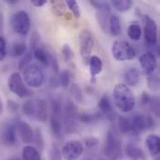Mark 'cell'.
Returning a JSON list of instances; mask_svg holds the SVG:
<instances>
[{
  "instance_id": "obj_1",
  "label": "cell",
  "mask_w": 160,
  "mask_h": 160,
  "mask_svg": "<svg viewBox=\"0 0 160 160\" xmlns=\"http://www.w3.org/2000/svg\"><path fill=\"white\" fill-rule=\"evenodd\" d=\"M113 100L115 106L123 112H129L135 107V97L129 86L125 83L117 84L113 89Z\"/></svg>"
},
{
  "instance_id": "obj_2",
  "label": "cell",
  "mask_w": 160,
  "mask_h": 160,
  "mask_svg": "<svg viewBox=\"0 0 160 160\" xmlns=\"http://www.w3.org/2000/svg\"><path fill=\"white\" fill-rule=\"evenodd\" d=\"M22 77L23 82L28 86L33 88H38L42 86L46 80L43 69L36 64H30L27 66L22 71Z\"/></svg>"
},
{
  "instance_id": "obj_3",
  "label": "cell",
  "mask_w": 160,
  "mask_h": 160,
  "mask_svg": "<svg viewBox=\"0 0 160 160\" xmlns=\"http://www.w3.org/2000/svg\"><path fill=\"white\" fill-rule=\"evenodd\" d=\"M104 154L111 160L117 159L122 154V142L114 128L110 129L107 133Z\"/></svg>"
},
{
  "instance_id": "obj_4",
  "label": "cell",
  "mask_w": 160,
  "mask_h": 160,
  "mask_svg": "<svg viewBox=\"0 0 160 160\" xmlns=\"http://www.w3.org/2000/svg\"><path fill=\"white\" fill-rule=\"evenodd\" d=\"M62 103L59 98H52L51 101V116L50 124L52 134L56 138H60L62 135Z\"/></svg>"
},
{
  "instance_id": "obj_5",
  "label": "cell",
  "mask_w": 160,
  "mask_h": 160,
  "mask_svg": "<svg viewBox=\"0 0 160 160\" xmlns=\"http://www.w3.org/2000/svg\"><path fill=\"white\" fill-rule=\"evenodd\" d=\"M112 56L118 61L132 60L136 56V52L132 45L126 40L117 39L112 45Z\"/></svg>"
},
{
  "instance_id": "obj_6",
  "label": "cell",
  "mask_w": 160,
  "mask_h": 160,
  "mask_svg": "<svg viewBox=\"0 0 160 160\" xmlns=\"http://www.w3.org/2000/svg\"><path fill=\"white\" fill-rule=\"evenodd\" d=\"M64 129L66 134H71L76 131L78 111L71 100H68L64 108Z\"/></svg>"
},
{
  "instance_id": "obj_7",
  "label": "cell",
  "mask_w": 160,
  "mask_h": 160,
  "mask_svg": "<svg viewBox=\"0 0 160 160\" xmlns=\"http://www.w3.org/2000/svg\"><path fill=\"white\" fill-rule=\"evenodd\" d=\"M90 3L97 8L96 17H97L98 24L100 25L101 29L105 33H107L108 27H109V20L111 16L110 5L105 1H96V0L91 1Z\"/></svg>"
},
{
  "instance_id": "obj_8",
  "label": "cell",
  "mask_w": 160,
  "mask_h": 160,
  "mask_svg": "<svg viewBox=\"0 0 160 160\" xmlns=\"http://www.w3.org/2000/svg\"><path fill=\"white\" fill-rule=\"evenodd\" d=\"M8 84L9 90L20 98H28L32 95L31 91L28 89L22 76L18 72H14L9 76Z\"/></svg>"
},
{
  "instance_id": "obj_9",
  "label": "cell",
  "mask_w": 160,
  "mask_h": 160,
  "mask_svg": "<svg viewBox=\"0 0 160 160\" xmlns=\"http://www.w3.org/2000/svg\"><path fill=\"white\" fill-rule=\"evenodd\" d=\"M13 30L22 36H25L31 28V21L27 12L20 10L16 12L11 20Z\"/></svg>"
},
{
  "instance_id": "obj_10",
  "label": "cell",
  "mask_w": 160,
  "mask_h": 160,
  "mask_svg": "<svg viewBox=\"0 0 160 160\" xmlns=\"http://www.w3.org/2000/svg\"><path fill=\"white\" fill-rule=\"evenodd\" d=\"M79 41H80V52L82 60L83 62L88 63L94 46V37L91 31L88 29H82L80 33Z\"/></svg>"
},
{
  "instance_id": "obj_11",
  "label": "cell",
  "mask_w": 160,
  "mask_h": 160,
  "mask_svg": "<svg viewBox=\"0 0 160 160\" xmlns=\"http://www.w3.org/2000/svg\"><path fill=\"white\" fill-rule=\"evenodd\" d=\"M65 160H78L83 153V145L80 141L68 142L61 150Z\"/></svg>"
},
{
  "instance_id": "obj_12",
  "label": "cell",
  "mask_w": 160,
  "mask_h": 160,
  "mask_svg": "<svg viewBox=\"0 0 160 160\" xmlns=\"http://www.w3.org/2000/svg\"><path fill=\"white\" fill-rule=\"evenodd\" d=\"M142 22H143L144 38L149 45L155 46L158 42V25L155 20L148 15L142 16Z\"/></svg>"
},
{
  "instance_id": "obj_13",
  "label": "cell",
  "mask_w": 160,
  "mask_h": 160,
  "mask_svg": "<svg viewBox=\"0 0 160 160\" xmlns=\"http://www.w3.org/2000/svg\"><path fill=\"white\" fill-rule=\"evenodd\" d=\"M140 65L146 75H150L153 72L156 71V68L158 67V60L154 52H144L140 57Z\"/></svg>"
},
{
  "instance_id": "obj_14",
  "label": "cell",
  "mask_w": 160,
  "mask_h": 160,
  "mask_svg": "<svg viewBox=\"0 0 160 160\" xmlns=\"http://www.w3.org/2000/svg\"><path fill=\"white\" fill-rule=\"evenodd\" d=\"M16 128L19 131L20 137L24 143H31L34 141V131L29 124L21 121L17 124Z\"/></svg>"
},
{
  "instance_id": "obj_15",
  "label": "cell",
  "mask_w": 160,
  "mask_h": 160,
  "mask_svg": "<svg viewBox=\"0 0 160 160\" xmlns=\"http://www.w3.org/2000/svg\"><path fill=\"white\" fill-rule=\"evenodd\" d=\"M89 67H90V75H91V83H96V77L98 75L103 68L102 60L97 56L93 55L89 59Z\"/></svg>"
},
{
  "instance_id": "obj_16",
  "label": "cell",
  "mask_w": 160,
  "mask_h": 160,
  "mask_svg": "<svg viewBox=\"0 0 160 160\" xmlns=\"http://www.w3.org/2000/svg\"><path fill=\"white\" fill-rule=\"evenodd\" d=\"M125 152L126 155L131 160H143L146 158L143 150L138 145H135L134 143L127 144Z\"/></svg>"
},
{
  "instance_id": "obj_17",
  "label": "cell",
  "mask_w": 160,
  "mask_h": 160,
  "mask_svg": "<svg viewBox=\"0 0 160 160\" xmlns=\"http://www.w3.org/2000/svg\"><path fill=\"white\" fill-rule=\"evenodd\" d=\"M35 105H36L35 118H37L39 122L45 123L48 119V106L46 101L43 99H37L35 100Z\"/></svg>"
},
{
  "instance_id": "obj_18",
  "label": "cell",
  "mask_w": 160,
  "mask_h": 160,
  "mask_svg": "<svg viewBox=\"0 0 160 160\" xmlns=\"http://www.w3.org/2000/svg\"><path fill=\"white\" fill-rule=\"evenodd\" d=\"M98 106H99V109H100V113L101 114H104L109 120L112 121L113 120V117H114V111H113V108L112 106V103L109 99V98L107 96H104L101 98L99 103H98Z\"/></svg>"
},
{
  "instance_id": "obj_19",
  "label": "cell",
  "mask_w": 160,
  "mask_h": 160,
  "mask_svg": "<svg viewBox=\"0 0 160 160\" xmlns=\"http://www.w3.org/2000/svg\"><path fill=\"white\" fill-rule=\"evenodd\" d=\"M146 145H147V148H148L149 152L151 153V155L154 156L157 160L158 159V155H159L160 151L159 137L155 134L149 135L146 138Z\"/></svg>"
},
{
  "instance_id": "obj_20",
  "label": "cell",
  "mask_w": 160,
  "mask_h": 160,
  "mask_svg": "<svg viewBox=\"0 0 160 160\" xmlns=\"http://www.w3.org/2000/svg\"><path fill=\"white\" fill-rule=\"evenodd\" d=\"M145 116L142 114H137L134 116L131 122V131L134 136H140L145 129Z\"/></svg>"
},
{
  "instance_id": "obj_21",
  "label": "cell",
  "mask_w": 160,
  "mask_h": 160,
  "mask_svg": "<svg viewBox=\"0 0 160 160\" xmlns=\"http://www.w3.org/2000/svg\"><path fill=\"white\" fill-rule=\"evenodd\" d=\"M140 72L135 68H130L125 73V80L128 83V86H136L140 82Z\"/></svg>"
},
{
  "instance_id": "obj_22",
  "label": "cell",
  "mask_w": 160,
  "mask_h": 160,
  "mask_svg": "<svg viewBox=\"0 0 160 160\" xmlns=\"http://www.w3.org/2000/svg\"><path fill=\"white\" fill-rule=\"evenodd\" d=\"M33 54H34V57L39 63H41L43 66H46V67H49L50 66L52 54L49 53L45 49L38 47L36 50H34V53Z\"/></svg>"
},
{
  "instance_id": "obj_23",
  "label": "cell",
  "mask_w": 160,
  "mask_h": 160,
  "mask_svg": "<svg viewBox=\"0 0 160 160\" xmlns=\"http://www.w3.org/2000/svg\"><path fill=\"white\" fill-rule=\"evenodd\" d=\"M109 30L113 37H117L121 33V21L118 15L112 14L109 20Z\"/></svg>"
},
{
  "instance_id": "obj_24",
  "label": "cell",
  "mask_w": 160,
  "mask_h": 160,
  "mask_svg": "<svg viewBox=\"0 0 160 160\" xmlns=\"http://www.w3.org/2000/svg\"><path fill=\"white\" fill-rule=\"evenodd\" d=\"M16 126L13 124L8 125L6 129L4 130V134H3V141L4 142H6L7 144L12 145L16 142Z\"/></svg>"
},
{
  "instance_id": "obj_25",
  "label": "cell",
  "mask_w": 160,
  "mask_h": 160,
  "mask_svg": "<svg viewBox=\"0 0 160 160\" xmlns=\"http://www.w3.org/2000/svg\"><path fill=\"white\" fill-rule=\"evenodd\" d=\"M22 157L23 160H41L38 150L31 145H26L22 148Z\"/></svg>"
},
{
  "instance_id": "obj_26",
  "label": "cell",
  "mask_w": 160,
  "mask_h": 160,
  "mask_svg": "<svg viewBox=\"0 0 160 160\" xmlns=\"http://www.w3.org/2000/svg\"><path fill=\"white\" fill-rule=\"evenodd\" d=\"M128 35L129 38L132 40H135V41L140 40L142 38V31L140 24L136 22H131L128 29Z\"/></svg>"
},
{
  "instance_id": "obj_27",
  "label": "cell",
  "mask_w": 160,
  "mask_h": 160,
  "mask_svg": "<svg viewBox=\"0 0 160 160\" xmlns=\"http://www.w3.org/2000/svg\"><path fill=\"white\" fill-rule=\"evenodd\" d=\"M102 118V114L100 112H94V113H82L79 115V119L81 122L84 124H91L99 121Z\"/></svg>"
},
{
  "instance_id": "obj_28",
  "label": "cell",
  "mask_w": 160,
  "mask_h": 160,
  "mask_svg": "<svg viewBox=\"0 0 160 160\" xmlns=\"http://www.w3.org/2000/svg\"><path fill=\"white\" fill-rule=\"evenodd\" d=\"M118 128L122 134H128L131 131V122L130 120L123 115L118 117Z\"/></svg>"
},
{
  "instance_id": "obj_29",
  "label": "cell",
  "mask_w": 160,
  "mask_h": 160,
  "mask_svg": "<svg viewBox=\"0 0 160 160\" xmlns=\"http://www.w3.org/2000/svg\"><path fill=\"white\" fill-rule=\"evenodd\" d=\"M26 52V45L25 42L23 41H18L12 44L10 53L12 56L17 57V56H22Z\"/></svg>"
},
{
  "instance_id": "obj_30",
  "label": "cell",
  "mask_w": 160,
  "mask_h": 160,
  "mask_svg": "<svg viewBox=\"0 0 160 160\" xmlns=\"http://www.w3.org/2000/svg\"><path fill=\"white\" fill-rule=\"evenodd\" d=\"M111 3L114 7L115 9L121 12L130 9L131 7L133 6V2L130 0H112Z\"/></svg>"
},
{
  "instance_id": "obj_31",
  "label": "cell",
  "mask_w": 160,
  "mask_h": 160,
  "mask_svg": "<svg viewBox=\"0 0 160 160\" xmlns=\"http://www.w3.org/2000/svg\"><path fill=\"white\" fill-rule=\"evenodd\" d=\"M147 84L152 91L158 92L159 90V76L157 72L147 75Z\"/></svg>"
},
{
  "instance_id": "obj_32",
  "label": "cell",
  "mask_w": 160,
  "mask_h": 160,
  "mask_svg": "<svg viewBox=\"0 0 160 160\" xmlns=\"http://www.w3.org/2000/svg\"><path fill=\"white\" fill-rule=\"evenodd\" d=\"M51 7L52 13L58 17L63 16L66 13V4L62 1H52Z\"/></svg>"
},
{
  "instance_id": "obj_33",
  "label": "cell",
  "mask_w": 160,
  "mask_h": 160,
  "mask_svg": "<svg viewBox=\"0 0 160 160\" xmlns=\"http://www.w3.org/2000/svg\"><path fill=\"white\" fill-rule=\"evenodd\" d=\"M70 92H71L73 98L77 101V103H82L83 102V99H84L83 98V93H82V90L79 84L73 83L70 86Z\"/></svg>"
},
{
  "instance_id": "obj_34",
  "label": "cell",
  "mask_w": 160,
  "mask_h": 160,
  "mask_svg": "<svg viewBox=\"0 0 160 160\" xmlns=\"http://www.w3.org/2000/svg\"><path fill=\"white\" fill-rule=\"evenodd\" d=\"M22 112L29 117H35L36 115V105L35 101L33 100H27L26 102L23 103L22 105Z\"/></svg>"
},
{
  "instance_id": "obj_35",
  "label": "cell",
  "mask_w": 160,
  "mask_h": 160,
  "mask_svg": "<svg viewBox=\"0 0 160 160\" xmlns=\"http://www.w3.org/2000/svg\"><path fill=\"white\" fill-rule=\"evenodd\" d=\"M34 142L40 151L44 149V138L42 135V131L39 128H37L34 132Z\"/></svg>"
},
{
  "instance_id": "obj_36",
  "label": "cell",
  "mask_w": 160,
  "mask_h": 160,
  "mask_svg": "<svg viewBox=\"0 0 160 160\" xmlns=\"http://www.w3.org/2000/svg\"><path fill=\"white\" fill-rule=\"evenodd\" d=\"M32 59H33V53H32V52H26L22 55V57L21 58V60L19 61V69L23 70L27 66L30 65Z\"/></svg>"
},
{
  "instance_id": "obj_37",
  "label": "cell",
  "mask_w": 160,
  "mask_h": 160,
  "mask_svg": "<svg viewBox=\"0 0 160 160\" xmlns=\"http://www.w3.org/2000/svg\"><path fill=\"white\" fill-rule=\"evenodd\" d=\"M59 83L64 88H68L70 83V72L68 69H64L59 76Z\"/></svg>"
},
{
  "instance_id": "obj_38",
  "label": "cell",
  "mask_w": 160,
  "mask_h": 160,
  "mask_svg": "<svg viewBox=\"0 0 160 160\" xmlns=\"http://www.w3.org/2000/svg\"><path fill=\"white\" fill-rule=\"evenodd\" d=\"M66 5L68 6V8L71 10V12L73 13L75 18H80L81 17V10H80V7L79 4L74 1V0H68L66 1Z\"/></svg>"
},
{
  "instance_id": "obj_39",
  "label": "cell",
  "mask_w": 160,
  "mask_h": 160,
  "mask_svg": "<svg viewBox=\"0 0 160 160\" xmlns=\"http://www.w3.org/2000/svg\"><path fill=\"white\" fill-rule=\"evenodd\" d=\"M62 55H63V59L65 62H70L73 59L74 53L73 51L71 50V48L68 45L65 44L62 48Z\"/></svg>"
},
{
  "instance_id": "obj_40",
  "label": "cell",
  "mask_w": 160,
  "mask_h": 160,
  "mask_svg": "<svg viewBox=\"0 0 160 160\" xmlns=\"http://www.w3.org/2000/svg\"><path fill=\"white\" fill-rule=\"evenodd\" d=\"M84 144L89 149H96V148H98V146L99 144V140L95 137H89V138L85 139Z\"/></svg>"
},
{
  "instance_id": "obj_41",
  "label": "cell",
  "mask_w": 160,
  "mask_h": 160,
  "mask_svg": "<svg viewBox=\"0 0 160 160\" xmlns=\"http://www.w3.org/2000/svg\"><path fill=\"white\" fill-rule=\"evenodd\" d=\"M39 41H40V37L39 35L38 34L37 31H35L32 36H31V41H30V46H31V49L32 50H36L39 44Z\"/></svg>"
},
{
  "instance_id": "obj_42",
  "label": "cell",
  "mask_w": 160,
  "mask_h": 160,
  "mask_svg": "<svg viewBox=\"0 0 160 160\" xmlns=\"http://www.w3.org/2000/svg\"><path fill=\"white\" fill-rule=\"evenodd\" d=\"M149 105L151 106V110L153 111V112L157 115L159 116V100L158 98H152Z\"/></svg>"
},
{
  "instance_id": "obj_43",
  "label": "cell",
  "mask_w": 160,
  "mask_h": 160,
  "mask_svg": "<svg viewBox=\"0 0 160 160\" xmlns=\"http://www.w3.org/2000/svg\"><path fill=\"white\" fill-rule=\"evenodd\" d=\"M51 158L52 160L62 159V153L57 145H52V148L51 151Z\"/></svg>"
},
{
  "instance_id": "obj_44",
  "label": "cell",
  "mask_w": 160,
  "mask_h": 160,
  "mask_svg": "<svg viewBox=\"0 0 160 160\" xmlns=\"http://www.w3.org/2000/svg\"><path fill=\"white\" fill-rule=\"evenodd\" d=\"M8 52H7V43L6 40L0 37V61H3L7 55Z\"/></svg>"
},
{
  "instance_id": "obj_45",
  "label": "cell",
  "mask_w": 160,
  "mask_h": 160,
  "mask_svg": "<svg viewBox=\"0 0 160 160\" xmlns=\"http://www.w3.org/2000/svg\"><path fill=\"white\" fill-rule=\"evenodd\" d=\"M156 127V122L151 115L145 117V128L148 129H154Z\"/></svg>"
},
{
  "instance_id": "obj_46",
  "label": "cell",
  "mask_w": 160,
  "mask_h": 160,
  "mask_svg": "<svg viewBox=\"0 0 160 160\" xmlns=\"http://www.w3.org/2000/svg\"><path fill=\"white\" fill-rule=\"evenodd\" d=\"M50 66L52 67L53 73H54L55 75H56V74H58V72H59V65H58V62H57L56 58H55L53 55H52V57H51V63H50Z\"/></svg>"
},
{
  "instance_id": "obj_47",
  "label": "cell",
  "mask_w": 160,
  "mask_h": 160,
  "mask_svg": "<svg viewBox=\"0 0 160 160\" xmlns=\"http://www.w3.org/2000/svg\"><path fill=\"white\" fill-rule=\"evenodd\" d=\"M152 99V97L147 93V92H143L142 94V98H141V102L143 106H146V105H149L150 101Z\"/></svg>"
},
{
  "instance_id": "obj_48",
  "label": "cell",
  "mask_w": 160,
  "mask_h": 160,
  "mask_svg": "<svg viewBox=\"0 0 160 160\" xmlns=\"http://www.w3.org/2000/svg\"><path fill=\"white\" fill-rule=\"evenodd\" d=\"M19 109V105L13 101V100H8V110L12 112V113H15Z\"/></svg>"
},
{
  "instance_id": "obj_49",
  "label": "cell",
  "mask_w": 160,
  "mask_h": 160,
  "mask_svg": "<svg viewBox=\"0 0 160 160\" xmlns=\"http://www.w3.org/2000/svg\"><path fill=\"white\" fill-rule=\"evenodd\" d=\"M47 3L46 0H31V4L37 8H39V7H42L44 6L45 4Z\"/></svg>"
},
{
  "instance_id": "obj_50",
  "label": "cell",
  "mask_w": 160,
  "mask_h": 160,
  "mask_svg": "<svg viewBox=\"0 0 160 160\" xmlns=\"http://www.w3.org/2000/svg\"><path fill=\"white\" fill-rule=\"evenodd\" d=\"M58 83H59V80L54 76V77H52V81H51V84H52V86H53V87H56L57 85H58Z\"/></svg>"
},
{
  "instance_id": "obj_51",
  "label": "cell",
  "mask_w": 160,
  "mask_h": 160,
  "mask_svg": "<svg viewBox=\"0 0 160 160\" xmlns=\"http://www.w3.org/2000/svg\"><path fill=\"white\" fill-rule=\"evenodd\" d=\"M3 26H4V16L3 13L0 11V32L3 30Z\"/></svg>"
},
{
  "instance_id": "obj_52",
  "label": "cell",
  "mask_w": 160,
  "mask_h": 160,
  "mask_svg": "<svg viewBox=\"0 0 160 160\" xmlns=\"http://www.w3.org/2000/svg\"><path fill=\"white\" fill-rule=\"evenodd\" d=\"M2 112H3V102H2V100L0 99V114L2 113Z\"/></svg>"
},
{
  "instance_id": "obj_53",
  "label": "cell",
  "mask_w": 160,
  "mask_h": 160,
  "mask_svg": "<svg viewBox=\"0 0 160 160\" xmlns=\"http://www.w3.org/2000/svg\"><path fill=\"white\" fill-rule=\"evenodd\" d=\"M10 160H21V159H19V158H11Z\"/></svg>"
}]
</instances>
